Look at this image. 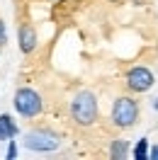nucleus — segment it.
Masks as SVG:
<instances>
[{
    "mask_svg": "<svg viewBox=\"0 0 158 160\" xmlns=\"http://www.w3.org/2000/svg\"><path fill=\"white\" fill-rule=\"evenodd\" d=\"M71 117L78 126H92L97 121V97L90 90L78 92L71 102Z\"/></svg>",
    "mask_w": 158,
    "mask_h": 160,
    "instance_id": "f257e3e1",
    "label": "nucleus"
},
{
    "mask_svg": "<svg viewBox=\"0 0 158 160\" xmlns=\"http://www.w3.org/2000/svg\"><path fill=\"white\" fill-rule=\"evenodd\" d=\"M139 121V102L134 97H117L112 107V124L117 129H131Z\"/></svg>",
    "mask_w": 158,
    "mask_h": 160,
    "instance_id": "f03ea898",
    "label": "nucleus"
},
{
    "mask_svg": "<svg viewBox=\"0 0 158 160\" xmlns=\"http://www.w3.org/2000/svg\"><path fill=\"white\" fill-rule=\"evenodd\" d=\"M41 107H44V102H41V97H39L37 90H32V88H20V90L15 92V109H17L20 117L34 119V117L41 112Z\"/></svg>",
    "mask_w": 158,
    "mask_h": 160,
    "instance_id": "7ed1b4c3",
    "label": "nucleus"
},
{
    "mask_svg": "<svg viewBox=\"0 0 158 160\" xmlns=\"http://www.w3.org/2000/svg\"><path fill=\"white\" fill-rule=\"evenodd\" d=\"M61 146V138L56 133H51V131H29L27 136H24V148L29 150H37V153H49V150H56Z\"/></svg>",
    "mask_w": 158,
    "mask_h": 160,
    "instance_id": "20e7f679",
    "label": "nucleus"
},
{
    "mask_svg": "<svg viewBox=\"0 0 158 160\" xmlns=\"http://www.w3.org/2000/svg\"><path fill=\"white\" fill-rule=\"evenodd\" d=\"M153 73L146 68V66H136L127 73V88L131 92H146L153 88Z\"/></svg>",
    "mask_w": 158,
    "mask_h": 160,
    "instance_id": "39448f33",
    "label": "nucleus"
},
{
    "mask_svg": "<svg viewBox=\"0 0 158 160\" xmlns=\"http://www.w3.org/2000/svg\"><path fill=\"white\" fill-rule=\"evenodd\" d=\"M17 41H20V49L24 53H32L37 49V29L32 24H22L20 32H17Z\"/></svg>",
    "mask_w": 158,
    "mask_h": 160,
    "instance_id": "423d86ee",
    "label": "nucleus"
},
{
    "mask_svg": "<svg viewBox=\"0 0 158 160\" xmlns=\"http://www.w3.org/2000/svg\"><path fill=\"white\" fill-rule=\"evenodd\" d=\"M17 136V124L10 119V114H0V141H10Z\"/></svg>",
    "mask_w": 158,
    "mask_h": 160,
    "instance_id": "0eeeda50",
    "label": "nucleus"
},
{
    "mask_svg": "<svg viewBox=\"0 0 158 160\" xmlns=\"http://www.w3.org/2000/svg\"><path fill=\"white\" fill-rule=\"evenodd\" d=\"M109 155L114 160H124L129 155V143L124 138H117V141H112V148H109Z\"/></svg>",
    "mask_w": 158,
    "mask_h": 160,
    "instance_id": "6e6552de",
    "label": "nucleus"
},
{
    "mask_svg": "<svg viewBox=\"0 0 158 160\" xmlns=\"http://www.w3.org/2000/svg\"><path fill=\"white\" fill-rule=\"evenodd\" d=\"M134 158L136 160H146L148 158V138H141L134 148Z\"/></svg>",
    "mask_w": 158,
    "mask_h": 160,
    "instance_id": "1a4fd4ad",
    "label": "nucleus"
},
{
    "mask_svg": "<svg viewBox=\"0 0 158 160\" xmlns=\"http://www.w3.org/2000/svg\"><path fill=\"white\" fill-rule=\"evenodd\" d=\"M8 44V32H5V22L0 20V46H5Z\"/></svg>",
    "mask_w": 158,
    "mask_h": 160,
    "instance_id": "9d476101",
    "label": "nucleus"
},
{
    "mask_svg": "<svg viewBox=\"0 0 158 160\" xmlns=\"http://www.w3.org/2000/svg\"><path fill=\"white\" fill-rule=\"evenodd\" d=\"M17 155V150H15V143H12V138H10V148H8V158H15Z\"/></svg>",
    "mask_w": 158,
    "mask_h": 160,
    "instance_id": "9b49d317",
    "label": "nucleus"
},
{
    "mask_svg": "<svg viewBox=\"0 0 158 160\" xmlns=\"http://www.w3.org/2000/svg\"><path fill=\"white\" fill-rule=\"evenodd\" d=\"M148 158H151V160H158V146H153V148H151V153H148Z\"/></svg>",
    "mask_w": 158,
    "mask_h": 160,
    "instance_id": "f8f14e48",
    "label": "nucleus"
},
{
    "mask_svg": "<svg viewBox=\"0 0 158 160\" xmlns=\"http://www.w3.org/2000/svg\"><path fill=\"white\" fill-rule=\"evenodd\" d=\"M153 107H156V109H158V100H156V102H153Z\"/></svg>",
    "mask_w": 158,
    "mask_h": 160,
    "instance_id": "ddd939ff",
    "label": "nucleus"
}]
</instances>
